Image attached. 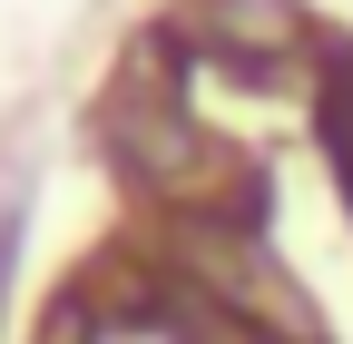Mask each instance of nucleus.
I'll list each match as a JSON object with an SVG mask.
<instances>
[{
    "mask_svg": "<svg viewBox=\"0 0 353 344\" xmlns=\"http://www.w3.org/2000/svg\"><path fill=\"white\" fill-rule=\"evenodd\" d=\"M206 39H216L236 69H275V59H294L314 30H304V10H285V0H206Z\"/></svg>",
    "mask_w": 353,
    "mask_h": 344,
    "instance_id": "1",
    "label": "nucleus"
}]
</instances>
